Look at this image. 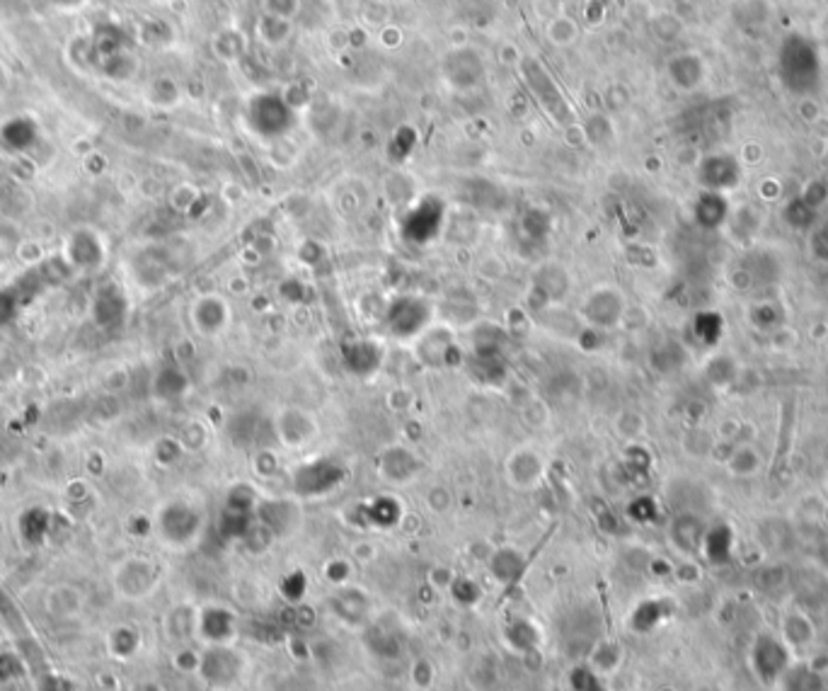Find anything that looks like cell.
<instances>
[{"mask_svg": "<svg viewBox=\"0 0 828 691\" xmlns=\"http://www.w3.org/2000/svg\"><path fill=\"white\" fill-rule=\"evenodd\" d=\"M777 76L795 95H812L821 85V56L812 39L804 34L785 37L777 53Z\"/></svg>", "mask_w": 828, "mask_h": 691, "instance_id": "6da1fadb", "label": "cell"}, {"mask_svg": "<svg viewBox=\"0 0 828 691\" xmlns=\"http://www.w3.org/2000/svg\"><path fill=\"white\" fill-rule=\"evenodd\" d=\"M748 662L758 682L766 686H776L777 679L785 675V669L792 665V650L776 633H758L753 640Z\"/></svg>", "mask_w": 828, "mask_h": 691, "instance_id": "7a4b0ae2", "label": "cell"}, {"mask_svg": "<svg viewBox=\"0 0 828 691\" xmlns=\"http://www.w3.org/2000/svg\"><path fill=\"white\" fill-rule=\"evenodd\" d=\"M579 313L581 318L596 330H610L623 320L626 301L620 297V291H616L613 287H598L584 298Z\"/></svg>", "mask_w": 828, "mask_h": 691, "instance_id": "3957f363", "label": "cell"}, {"mask_svg": "<svg viewBox=\"0 0 828 691\" xmlns=\"http://www.w3.org/2000/svg\"><path fill=\"white\" fill-rule=\"evenodd\" d=\"M431 311L429 306L424 304L422 298L405 297L398 298L388 311V326H390L392 335L400 337H412V335L422 333L424 327L429 326Z\"/></svg>", "mask_w": 828, "mask_h": 691, "instance_id": "277c9868", "label": "cell"}, {"mask_svg": "<svg viewBox=\"0 0 828 691\" xmlns=\"http://www.w3.org/2000/svg\"><path fill=\"white\" fill-rule=\"evenodd\" d=\"M698 177H701V185L705 190L727 194L741 180V167H739V160L734 156L715 153V156H708V158L702 160Z\"/></svg>", "mask_w": 828, "mask_h": 691, "instance_id": "5b68a950", "label": "cell"}, {"mask_svg": "<svg viewBox=\"0 0 828 691\" xmlns=\"http://www.w3.org/2000/svg\"><path fill=\"white\" fill-rule=\"evenodd\" d=\"M199 525H202L199 515L184 502H174L160 515V529L174 544H187L189 539H194Z\"/></svg>", "mask_w": 828, "mask_h": 691, "instance_id": "8992f818", "label": "cell"}, {"mask_svg": "<svg viewBox=\"0 0 828 691\" xmlns=\"http://www.w3.org/2000/svg\"><path fill=\"white\" fill-rule=\"evenodd\" d=\"M127 318V298L121 297L117 284H105L99 287L92 301V320L105 330H117Z\"/></svg>", "mask_w": 828, "mask_h": 691, "instance_id": "52a82bcc", "label": "cell"}, {"mask_svg": "<svg viewBox=\"0 0 828 691\" xmlns=\"http://www.w3.org/2000/svg\"><path fill=\"white\" fill-rule=\"evenodd\" d=\"M342 480V469L334 461H313V464L303 466L296 473V490L303 495H320L327 493L330 487L339 486Z\"/></svg>", "mask_w": 828, "mask_h": 691, "instance_id": "ba28073f", "label": "cell"}, {"mask_svg": "<svg viewBox=\"0 0 828 691\" xmlns=\"http://www.w3.org/2000/svg\"><path fill=\"white\" fill-rule=\"evenodd\" d=\"M708 539V526L701 516L695 515H678L671 525V541L673 546L685 555L701 554Z\"/></svg>", "mask_w": 828, "mask_h": 691, "instance_id": "9c48e42d", "label": "cell"}, {"mask_svg": "<svg viewBox=\"0 0 828 691\" xmlns=\"http://www.w3.org/2000/svg\"><path fill=\"white\" fill-rule=\"evenodd\" d=\"M780 639L785 640V646L795 650H809V646L816 639V630H814V621L809 619L806 611L802 609H790L785 611L783 623H780Z\"/></svg>", "mask_w": 828, "mask_h": 691, "instance_id": "30bf717a", "label": "cell"}, {"mask_svg": "<svg viewBox=\"0 0 828 691\" xmlns=\"http://www.w3.org/2000/svg\"><path fill=\"white\" fill-rule=\"evenodd\" d=\"M729 199L722 192H710L705 190L695 202V223L705 231H715L729 219Z\"/></svg>", "mask_w": 828, "mask_h": 691, "instance_id": "8fae6325", "label": "cell"}, {"mask_svg": "<svg viewBox=\"0 0 828 691\" xmlns=\"http://www.w3.org/2000/svg\"><path fill=\"white\" fill-rule=\"evenodd\" d=\"M194 316V326L199 333L203 335H216L221 333L228 323V304L219 297H203L199 298L192 308Z\"/></svg>", "mask_w": 828, "mask_h": 691, "instance_id": "7c38bea8", "label": "cell"}, {"mask_svg": "<svg viewBox=\"0 0 828 691\" xmlns=\"http://www.w3.org/2000/svg\"><path fill=\"white\" fill-rule=\"evenodd\" d=\"M117 582H119L121 592L131 594V597H141L155 582V568L144 561H131L127 565H121Z\"/></svg>", "mask_w": 828, "mask_h": 691, "instance_id": "4fadbf2b", "label": "cell"}, {"mask_svg": "<svg viewBox=\"0 0 828 691\" xmlns=\"http://www.w3.org/2000/svg\"><path fill=\"white\" fill-rule=\"evenodd\" d=\"M777 691H823L826 682L823 675L806 662V665H795L785 669V675L777 679Z\"/></svg>", "mask_w": 828, "mask_h": 691, "instance_id": "5bb4252c", "label": "cell"}, {"mask_svg": "<svg viewBox=\"0 0 828 691\" xmlns=\"http://www.w3.org/2000/svg\"><path fill=\"white\" fill-rule=\"evenodd\" d=\"M296 430H298L303 441H308L315 434V422L308 418V412L298 411V408L281 412L279 420H277V434L287 441V447H296Z\"/></svg>", "mask_w": 828, "mask_h": 691, "instance_id": "9a60e30c", "label": "cell"}, {"mask_svg": "<svg viewBox=\"0 0 828 691\" xmlns=\"http://www.w3.org/2000/svg\"><path fill=\"white\" fill-rule=\"evenodd\" d=\"M763 459L758 454V449H753L751 444H741V447L731 449L729 459H727V469L731 476L737 478H751L756 473L761 471Z\"/></svg>", "mask_w": 828, "mask_h": 691, "instance_id": "2e32d148", "label": "cell"}, {"mask_svg": "<svg viewBox=\"0 0 828 691\" xmlns=\"http://www.w3.org/2000/svg\"><path fill=\"white\" fill-rule=\"evenodd\" d=\"M671 78H673V83H676L678 88H683V90L695 88V85L702 80L701 59H695V56H683V59L673 62L671 63Z\"/></svg>", "mask_w": 828, "mask_h": 691, "instance_id": "e0dca14e", "label": "cell"}, {"mask_svg": "<svg viewBox=\"0 0 828 691\" xmlns=\"http://www.w3.org/2000/svg\"><path fill=\"white\" fill-rule=\"evenodd\" d=\"M347 362L354 372H371L378 366V345L354 342L347 352Z\"/></svg>", "mask_w": 828, "mask_h": 691, "instance_id": "ac0fdd59", "label": "cell"}, {"mask_svg": "<svg viewBox=\"0 0 828 691\" xmlns=\"http://www.w3.org/2000/svg\"><path fill=\"white\" fill-rule=\"evenodd\" d=\"M231 626H233L231 616H228L226 611H221V609H212L209 614L203 616V630L216 640L223 639L226 633H231Z\"/></svg>", "mask_w": 828, "mask_h": 691, "instance_id": "d6986e66", "label": "cell"}, {"mask_svg": "<svg viewBox=\"0 0 828 691\" xmlns=\"http://www.w3.org/2000/svg\"><path fill=\"white\" fill-rule=\"evenodd\" d=\"M751 318H756L753 323L758 326V330H776V326L780 323V306L758 304L751 311Z\"/></svg>", "mask_w": 828, "mask_h": 691, "instance_id": "ffe728a7", "label": "cell"}, {"mask_svg": "<svg viewBox=\"0 0 828 691\" xmlns=\"http://www.w3.org/2000/svg\"><path fill=\"white\" fill-rule=\"evenodd\" d=\"M814 209L812 206H806L804 202H802V197L799 199H795V202H792L790 206H787V219H790V223L792 226H797V228H809L814 223Z\"/></svg>", "mask_w": 828, "mask_h": 691, "instance_id": "44dd1931", "label": "cell"}, {"mask_svg": "<svg viewBox=\"0 0 828 691\" xmlns=\"http://www.w3.org/2000/svg\"><path fill=\"white\" fill-rule=\"evenodd\" d=\"M809 248H812L814 258L821 260V262H828V221L814 228L812 238H809Z\"/></svg>", "mask_w": 828, "mask_h": 691, "instance_id": "7402d4cb", "label": "cell"}, {"mask_svg": "<svg viewBox=\"0 0 828 691\" xmlns=\"http://www.w3.org/2000/svg\"><path fill=\"white\" fill-rule=\"evenodd\" d=\"M826 199H828V187L823 183H812L809 185V190L802 194V202H804L806 206H812L814 212H819L821 206L826 204Z\"/></svg>", "mask_w": 828, "mask_h": 691, "instance_id": "603a6c76", "label": "cell"}]
</instances>
